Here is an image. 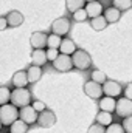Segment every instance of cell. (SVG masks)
I'll return each instance as SVG.
<instances>
[{
	"label": "cell",
	"instance_id": "obj_1",
	"mask_svg": "<svg viewBox=\"0 0 132 133\" xmlns=\"http://www.w3.org/2000/svg\"><path fill=\"white\" fill-rule=\"evenodd\" d=\"M11 105H14L16 108H23L27 105H31V91L28 88H14L11 91Z\"/></svg>",
	"mask_w": 132,
	"mask_h": 133
},
{
	"label": "cell",
	"instance_id": "obj_2",
	"mask_svg": "<svg viewBox=\"0 0 132 133\" xmlns=\"http://www.w3.org/2000/svg\"><path fill=\"white\" fill-rule=\"evenodd\" d=\"M71 64L75 68H78V70H89L90 66H92V57H90V54L87 53V51H84V50H76L71 56Z\"/></svg>",
	"mask_w": 132,
	"mask_h": 133
},
{
	"label": "cell",
	"instance_id": "obj_3",
	"mask_svg": "<svg viewBox=\"0 0 132 133\" xmlns=\"http://www.w3.org/2000/svg\"><path fill=\"white\" fill-rule=\"evenodd\" d=\"M19 119V110L11 105V104H5L0 107V122L2 125H11L14 121Z\"/></svg>",
	"mask_w": 132,
	"mask_h": 133
},
{
	"label": "cell",
	"instance_id": "obj_4",
	"mask_svg": "<svg viewBox=\"0 0 132 133\" xmlns=\"http://www.w3.org/2000/svg\"><path fill=\"white\" fill-rule=\"evenodd\" d=\"M70 26H71L70 19H67V17H59V19H56V20L51 23V31H53V34L62 37V36L68 34Z\"/></svg>",
	"mask_w": 132,
	"mask_h": 133
},
{
	"label": "cell",
	"instance_id": "obj_5",
	"mask_svg": "<svg viewBox=\"0 0 132 133\" xmlns=\"http://www.w3.org/2000/svg\"><path fill=\"white\" fill-rule=\"evenodd\" d=\"M101 88H103V95H104V96H109V98H113V99L121 95V85H120L117 81L107 79V81L101 85Z\"/></svg>",
	"mask_w": 132,
	"mask_h": 133
},
{
	"label": "cell",
	"instance_id": "obj_6",
	"mask_svg": "<svg viewBox=\"0 0 132 133\" xmlns=\"http://www.w3.org/2000/svg\"><path fill=\"white\" fill-rule=\"evenodd\" d=\"M53 68L59 73H67L73 68V64H71V57L70 56H65V54H59L53 62Z\"/></svg>",
	"mask_w": 132,
	"mask_h": 133
},
{
	"label": "cell",
	"instance_id": "obj_7",
	"mask_svg": "<svg viewBox=\"0 0 132 133\" xmlns=\"http://www.w3.org/2000/svg\"><path fill=\"white\" fill-rule=\"evenodd\" d=\"M37 116H39V113L34 110L31 105H27V107H23V108L19 110V119H22L28 125L37 122Z\"/></svg>",
	"mask_w": 132,
	"mask_h": 133
},
{
	"label": "cell",
	"instance_id": "obj_8",
	"mask_svg": "<svg viewBox=\"0 0 132 133\" xmlns=\"http://www.w3.org/2000/svg\"><path fill=\"white\" fill-rule=\"evenodd\" d=\"M115 111L118 116L121 118H128V116H132V101L126 99L124 96L120 98L117 101V107H115Z\"/></svg>",
	"mask_w": 132,
	"mask_h": 133
},
{
	"label": "cell",
	"instance_id": "obj_9",
	"mask_svg": "<svg viewBox=\"0 0 132 133\" xmlns=\"http://www.w3.org/2000/svg\"><path fill=\"white\" fill-rule=\"evenodd\" d=\"M84 93L90 98V99H101L103 98V88L101 85L93 82V81H87L84 84Z\"/></svg>",
	"mask_w": 132,
	"mask_h": 133
},
{
	"label": "cell",
	"instance_id": "obj_10",
	"mask_svg": "<svg viewBox=\"0 0 132 133\" xmlns=\"http://www.w3.org/2000/svg\"><path fill=\"white\" fill-rule=\"evenodd\" d=\"M55 122H56V116H55V113H53L51 110H48V108L44 110L42 113H39V116H37V124H39L40 127H44V129L53 127Z\"/></svg>",
	"mask_w": 132,
	"mask_h": 133
},
{
	"label": "cell",
	"instance_id": "obj_11",
	"mask_svg": "<svg viewBox=\"0 0 132 133\" xmlns=\"http://www.w3.org/2000/svg\"><path fill=\"white\" fill-rule=\"evenodd\" d=\"M47 34L42 31H34L30 37V43L33 46V50H44L47 46Z\"/></svg>",
	"mask_w": 132,
	"mask_h": 133
},
{
	"label": "cell",
	"instance_id": "obj_12",
	"mask_svg": "<svg viewBox=\"0 0 132 133\" xmlns=\"http://www.w3.org/2000/svg\"><path fill=\"white\" fill-rule=\"evenodd\" d=\"M23 20H25L23 14H22L20 11H17V9L9 11V12L6 14V23H8V26H11V28L20 26V25L23 23Z\"/></svg>",
	"mask_w": 132,
	"mask_h": 133
},
{
	"label": "cell",
	"instance_id": "obj_13",
	"mask_svg": "<svg viewBox=\"0 0 132 133\" xmlns=\"http://www.w3.org/2000/svg\"><path fill=\"white\" fill-rule=\"evenodd\" d=\"M84 9H86V12H87V17H90V19H95V17H98V16H103V11H104L103 5L99 3L98 0H97V2H89Z\"/></svg>",
	"mask_w": 132,
	"mask_h": 133
},
{
	"label": "cell",
	"instance_id": "obj_14",
	"mask_svg": "<svg viewBox=\"0 0 132 133\" xmlns=\"http://www.w3.org/2000/svg\"><path fill=\"white\" fill-rule=\"evenodd\" d=\"M11 84L16 87V88H27L28 85V77H27V71L20 70V71H16L13 79H11Z\"/></svg>",
	"mask_w": 132,
	"mask_h": 133
},
{
	"label": "cell",
	"instance_id": "obj_15",
	"mask_svg": "<svg viewBox=\"0 0 132 133\" xmlns=\"http://www.w3.org/2000/svg\"><path fill=\"white\" fill-rule=\"evenodd\" d=\"M98 104H99V110L101 111H107V113H113L115 107H117V101L113 98H109V96H103Z\"/></svg>",
	"mask_w": 132,
	"mask_h": 133
},
{
	"label": "cell",
	"instance_id": "obj_16",
	"mask_svg": "<svg viewBox=\"0 0 132 133\" xmlns=\"http://www.w3.org/2000/svg\"><path fill=\"white\" fill-rule=\"evenodd\" d=\"M103 17L106 19V22H107V25L109 23H117L120 19H121V12L117 9V8H107V9H104L103 11Z\"/></svg>",
	"mask_w": 132,
	"mask_h": 133
},
{
	"label": "cell",
	"instance_id": "obj_17",
	"mask_svg": "<svg viewBox=\"0 0 132 133\" xmlns=\"http://www.w3.org/2000/svg\"><path fill=\"white\" fill-rule=\"evenodd\" d=\"M76 50H78V48H76V45H75V42H73L71 39H62V42H61V45H59V51H61V54L71 56Z\"/></svg>",
	"mask_w": 132,
	"mask_h": 133
},
{
	"label": "cell",
	"instance_id": "obj_18",
	"mask_svg": "<svg viewBox=\"0 0 132 133\" xmlns=\"http://www.w3.org/2000/svg\"><path fill=\"white\" fill-rule=\"evenodd\" d=\"M31 61L33 65L36 66H42L47 64V53L45 50H33L31 51Z\"/></svg>",
	"mask_w": 132,
	"mask_h": 133
},
{
	"label": "cell",
	"instance_id": "obj_19",
	"mask_svg": "<svg viewBox=\"0 0 132 133\" xmlns=\"http://www.w3.org/2000/svg\"><path fill=\"white\" fill-rule=\"evenodd\" d=\"M27 77H28V84H34V82L40 81V77H42V66L31 65L27 70Z\"/></svg>",
	"mask_w": 132,
	"mask_h": 133
},
{
	"label": "cell",
	"instance_id": "obj_20",
	"mask_svg": "<svg viewBox=\"0 0 132 133\" xmlns=\"http://www.w3.org/2000/svg\"><path fill=\"white\" fill-rule=\"evenodd\" d=\"M27 132H28V124H25L22 119H17L9 125V133H27Z\"/></svg>",
	"mask_w": 132,
	"mask_h": 133
},
{
	"label": "cell",
	"instance_id": "obj_21",
	"mask_svg": "<svg viewBox=\"0 0 132 133\" xmlns=\"http://www.w3.org/2000/svg\"><path fill=\"white\" fill-rule=\"evenodd\" d=\"M90 26L95 30V31H103L106 26H107V22L103 16H98L95 19H90Z\"/></svg>",
	"mask_w": 132,
	"mask_h": 133
},
{
	"label": "cell",
	"instance_id": "obj_22",
	"mask_svg": "<svg viewBox=\"0 0 132 133\" xmlns=\"http://www.w3.org/2000/svg\"><path fill=\"white\" fill-rule=\"evenodd\" d=\"M97 124L106 127V125H110L112 124V115L107 113V111H99L97 115Z\"/></svg>",
	"mask_w": 132,
	"mask_h": 133
},
{
	"label": "cell",
	"instance_id": "obj_23",
	"mask_svg": "<svg viewBox=\"0 0 132 133\" xmlns=\"http://www.w3.org/2000/svg\"><path fill=\"white\" fill-rule=\"evenodd\" d=\"M65 6H67V9L73 14L78 9L84 8V0H65Z\"/></svg>",
	"mask_w": 132,
	"mask_h": 133
},
{
	"label": "cell",
	"instance_id": "obj_24",
	"mask_svg": "<svg viewBox=\"0 0 132 133\" xmlns=\"http://www.w3.org/2000/svg\"><path fill=\"white\" fill-rule=\"evenodd\" d=\"M61 42H62V37H59V36H56V34H48V37H47V46L48 48H53V50H58L59 48V45H61Z\"/></svg>",
	"mask_w": 132,
	"mask_h": 133
},
{
	"label": "cell",
	"instance_id": "obj_25",
	"mask_svg": "<svg viewBox=\"0 0 132 133\" xmlns=\"http://www.w3.org/2000/svg\"><path fill=\"white\" fill-rule=\"evenodd\" d=\"M112 3H113V8H117L120 12L132 8V0H112Z\"/></svg>",
	"mask_w": 132,
	"mask_h": 133
},
{
	"label": "cell",
	"instance_id": "obj_26",
	"mask_svg": "<svg viewBox=\"0 0 132 133\" xmlns=\"http://www.w3.org/2000/svg\"><path fill=\"white\" fill-rule=\"evenodd\" d=\"M90 81H93V82H97L99 85H103L106 81H107V76H106V73L104 71H101V70H93L92 71V74H90Z\"/></svg>",
	"mask_w": 132,
	"mask_h": 133
},
{
	"label": "cell",
	"instance_id": "obj_27",
	"mask_svg": "<svg viewBox=\"0 0 132 133\" xmlns=\"http://www.w3.org/2000/svg\"><path fill=\"white\" fill-rule=\"evenodd\" d=\"M9 98H11V91H9V88H6V87H0V107L5 105V104H8V102H9Z\"/></svg>",
	"mask_w": 132,
	"mask_h": 133
},
{
	"label": "cell",
	"instance_id": "obj_28",
	"mask_svg": "<svg viewBox=\"0 0 132 133\" xmlns=\"http://www.w3.org/2000/svg\"><path fill=\"white\" fill-rule=\"evenodd\" d=\"M73 20H75V22H86V20H87V12H86V9L82 8V9H78L76 12H73Z\"/></svg>",
	"mask_w": 132,
	"mask_h": 133
},
{
	"label": "cell",
	"instance_id": "obj_29",
	"mask_svg": "<svg viewBox=\"0 0 132 133\" xmlns=\"http://www.w3.org/2000/svg\"><path fill=\"white\" fill-rule=\"evenodd\" d=\"M106 133H124L121 124H117V122H112L110 125L106 127Z\"/></svg>",
	"mask_w": 132,
	"mask_h": 133
},
{
	"label": "cell",
	"instance_id": "obj_30",
	"mask_svg": "<svg viewBox=\"0 0 132 133\" xmlns=\"http://www.w3.org/2000/svg\"><path fill=\"white\" fill-rule=\"evenodd\" d=\"M121 127H123L124 133H132V116H128V118H124V121H123Z\"/></svg>",
	"mask_w": 132,
	"mask_h": 133
},
{
	"label": "cell",
	"instance_id": "obj_31",
	"mask_svg": "<svg viewBox=\"0 0 132 133\" xmlns=\"http://www.w3.org/2000/svg\"><path fill=\"white\" fill-rule=\"evenodd\" d=\"M31 107H33L37 113H42L44 110H47V105H45L42 101H33V102H31Z\"/></svg>",
	"mask_w": 132,
	"mask_h": 133
},
{
	"label": "cell",
	"instance_id": "obj_32",
	"mask_svg": "<svg viewBox=\"0 0 132 133\" xmlns=\"http://www.w3.org/2000/svg\"><path fill=\"white\" fill-rule=\"evenodd\" d=\"M87 133H106V127H103V125H99V124H93V125H90L89 127V130Z\"/></svg>",
	"mask_w": 132,
	"mask_h": 133
},
{
	"label": "cell",
	"instance_id": "obj_33",
	"mask_svg": "<svg viewBox=\"0 0 132 133\" xmlns=\"http://www.w3.org/2000/svg\"><path fill=\"white\" fill-rule=\"evenodd\" d=\"M45 53H47V61H50V62H53V61L59 56V51H58V50H53V48H48Z\"/></svg>",
	"mask_w": 132,
	"mask_h": 133
},
{
	"label": "cell",
	"instance_id": "obj_34",
	"mask_svg": "<svg viewBox=\"0 0 132 133\" xmlns=\"http://www.w3.org/2000/svg\"><path fill=\"white\" fill-rule=\"evenodd\" d=\"M124 98L132 101V84H128L126 85V88H124Z\"/></svg>",
	"mask_w": 132,
	"mask_h": 133
},
{
	"label": "cell",
	"instance_id": "obj_35",
	"mask_svg": "<svg viewBox=\"0 0 132 133\" xmlns=\"http://www.w3.org/2000/svg\"><path fill=\"white\" fill-rule=\"evenodd\" d=\"M8 28V23H6V17H0V31L6 30Z\"/></svg>",
	"mask_w": 132,
	"mask_h": 133
},
{
	"label": "cell",
	"instance_id": "obj_36",
	"mask_svg": "<svg viewBox=\"0 0 132 133\" xmlns=\"http://www.w3.org/2000/svg\"><path fill=\"white\" fill-rule=\"evenodd\" d=\"M86 2H87V3H89V2H97V0H86Z\"/></svg>",
	"mask_w": 132,
	"mask_h": 133
},
{
	"label": "cell",
	"instance_id": "obj_37",
	"mask_svg": "<svg viewBox=\"0 0 132 133\" xmlns=\"http://www.w3.org/2000/svg\"><path fill=\"white\" fill-rule=\"evenodd\" d=\"M2 127H3V125H2V122H0V130H2Z\"/></svg>",
	"mask_w": 132,
	"mask_h": 133
}]
</instances>
